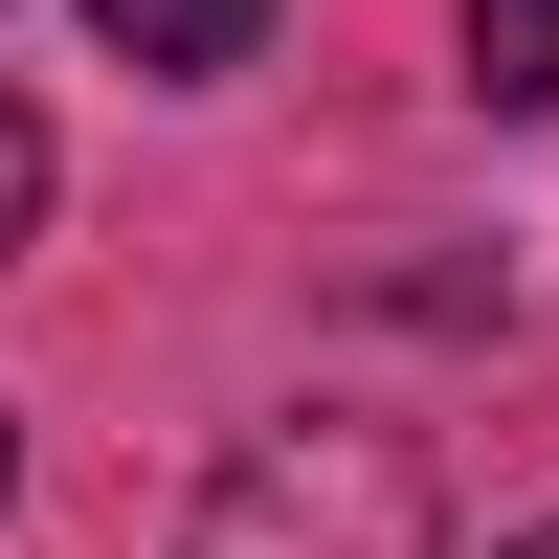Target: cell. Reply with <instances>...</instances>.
Segmentation results:
<instances>
[{"label": "cell", "mask_w": 559, "mask_h": 559, "mask_svg": "<svg viewBox=\"0 0 559 559\" xmlns=\"http://www.w3.org/2000/svg\"><path fill=\"white\" fill-rule=\"evenodd\" d=\"M426 537H448V471H426V426H381V403L247 426L202 471V515H179V559H426Z\"/></svg>", "instance_id": "6da1fadb"}, {"label": "cell", "mask_w": 559, "mask_h": 559, "mask_svg": "<svg viewBox=\"0 0 559 559\" xmlns=\"http://www.w3.org/2000/svg\"><path fill=\"white\" fill-rule=\"evenodd\" d=\"M90 45H112L134 90H224V68L269 45V0H90Z\"/></svg>", "instance_id": "7a4b0ae2"}, {"label": "cell", "mask_w": 559, "mask_h": 559, "mask_svg": "<svg viewBox=\"0 0 559 559\" xmlns=\"http://www.w3.org/2000/svg\"><path fill=\"white\" fill-rule=\"evenodd\" d=\"M471 90L492 112H559V0H471Z\"/></svg>", "instance_id": "3957f363"}, {"label": "cell", "mask_w": 559, "mask_h": 559, "mask_svg": "<svg viewBox=\"0 0 559 559\" xmlns=\"http://www.w3.org/2000/svg\"><path fill=\"white\" fill-rule=\"evenodd\" d=\"M23 247H45V112L0 90V269H23Z\"/></svg>", "instance_id": "277c9868"}, {"label": "cell", "mask_w": 559, "mask_h": 559, "mask_svg": "<svg viewBox=\"0 0 559 559\" xmlns=\"http://www.w3.org/2000/svg\"><path fill=\"white\" fill-rule=\"evenodd\" d=\"M492 559H559V515H537V537H492Z\"/></svg>", "instance_id": "5b68a950"}, {"label": "cell", "mask_w": 559, "mask_h": 559, "mask_svg": "<svg viewBox=\"0 0 559 559\" xmlns=\"http://www.w3.org/2000/svg\"><path fill=\"white\" fill-rule=\"evenodd\" d=\"M0 492H23V426H0Z\"/></svg>", "instance_id": "8992f818"}]
</instances>
